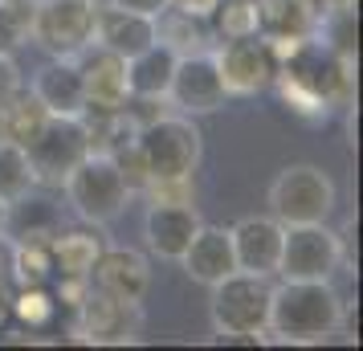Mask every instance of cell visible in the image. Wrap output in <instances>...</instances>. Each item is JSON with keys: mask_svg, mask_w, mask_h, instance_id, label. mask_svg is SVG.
I'll list each match as a JSON object with an SVG mask.
<instances>
[{"mask_svg": "<svg viewBox=\"0 0 363 351\" xmlns=\"http://www.w3.org/2000/svg\"><path fill=\"white\" fill-rule=\"evenodd\" d=\"M343 327V299L330 278H281L269 299V335L281 343H323Z\"/></svg>", "mask_w": 363, "mask_h": 351, "instance_id": "obj_1", "label": "cell"}, {"mask_svg": "<svg viewBox=\"0 0 363 351\" xmlns=\"http://www.w3.org/2000/svg\"><path fill=\"white\" fill-rule=\"evenodd\" d=\"M135 151L147 167V188L192 180L204 155V135L192 115H151L135 131Z\"/></svg>", "mask_w": 363, "mask_h": 351, "instance_id": "obj_2", "label": "cell"}, {"mask_svg": "<svg viewBox=\"0 0 363 351\" xmlns=\"http://www.w3.org/2000/svg\"><path fill=\"white\" fill-rule=\"evenodd\" d=\"M208 299V318L213 331L220 335V343H262V335H269V299L274 286L262 274L249 269H233L229 278H220Z\"/></svg>", "mask_w": 363, "mask_h": 351, "instance_id": "obj_3", "label": "cell"}, {"mask_svg": "<svg viewBox=\"0 0 363 351\" xmlns=\"http://www.w3.org/2000/svg\"><path fill=\"white\" fill-rule=\"evenodd\" d=\"M62 192H66V204L86 225H111V221L123 217V208L131 201L123 167L115 164L111 151H90L82 164L62 180Z\"/></svg>", "mask_w": 363, "mask_h": 351, "instance_id": "obj_4", "label": "cell"}, {"mask_svg": "<svg viewBox=\"0 0 363 351\" xmlns=\"http://www.w3.org/2000/svg\"><path fill=\"white\" fill-rule=\"evenodd\" d=\"M335 208H339V188L318 164H286L269 184V217H278L281 225L330 221Z\"/></svg>", "mask_w": 363, "mask_h": 351, "instance_id": "obj_5", "label": "cell"}, {"mask_svg": "<svg viewBox=\"0 0 363 351\" xmlns=\"http://www.w3.org/2000/svg\"><path fill=\"white\" fill-rule=\"evenodd\" d=\"M25 151L33 167V184L62 188V180L94 151V139L82 115H50V123L37 131V139Z\"/></svg>", "mask_w": 363, "mask_h": 351, "instance_id": "obj_6", "label": "cell"}, {"mask_svg": "<svg viewBox=\"0 0 363 351\" xmlns=\"http://www.w3.org/2000/svg\"><path fill=\"white\" fill-rule=\"evenodd\" d=\"M225 94H262L278 82L281 53L269 37H237V41H220V50L213 53Z\"/></svg>", "mask_w": 363, "mask_h": 351, "instance_id": "obj_7", "label": "cell"}, {"mask_svg": "<svg viewBox=\"0 0 363 351\" xmlns=\"http://www.w3.org/2000/svg\"><path fill=\"white\" fill-rule=\"evenodd\" d=\"M94 0H33L29 37L53 57H74L94 37Z\"/></svg>", "mask_w": 363, "mask_h": 351, "instance_id": "obj_8", "label": "cell"}, {"mask_svg": "<svg viewBox=\"0 0 363 351\" xmlns=\"http://www.w3.org/2000/svg\"><path fill=\"white\" fill-rule=\"evenodd\" d=\"M339 266H343V241L327 221L281 229V253H278L281 278H335Z\"/></svg>", "mask_w": 363, "mask_h": 351, "instance_id": "obj_9", "label": "cell"}, {"mask_svg": "<svg viewBox=\"0 0 363 351\" xmlns=\"http://www.w3.org/2000/svg\"><path fill=\"white\" fill-rule=\"evenodd\" d=\"M167 99L180 115H213L225 106V82H220V69H216V57L208 50L196 53H180L176 57V69H172V86H167Z\"/></svg>", "mask_w": 363, "mask_h": 351, "instance_id": "obj_10", "label": "cell"}, {"mask_svg": "<svg viewBox=\"0 0 363 351\" xmlns=\"http://www.w3.org/2000/svg\"><path fill=\"white\" fill-rule=\"evenodd\" d=\"M74 62L82 69L86 86V115H111L118 106H127L131 90H127V57L102 50L99 41H90L74 53Z\"/></svg>", "mask_w": 363, "mask_h": 351, "instance_id": "obj_11", "label": "cell"}, {"mask_svg": "<svg viewBox=\"0 0 363 351\" xmlns=\"http://www.w3.org/2000/svg\"><path fill=\"white\" fill-rule=\"evenodd\" d=\"M86 282L99 294H111V299L127 302V306H139L151 290V262H147V253H139V250L102 245L99 262L86 274Z\"/></svg>", "mask_w": 363, "mask_h": 351, "instance_id": "obj_12", "label": "cell"}, {"mask_svg": "<svg viewBox=\"0 0 363 351\" xmlns=\"http://www.w3.org/2000/svg\"><path fill=\"white\" fill-rule=\"evenodd\" d=\"M196 229H200V213L192 201H160V196H151L147 213H143V241H147V250L155 257L180 262V253L188 250Z\"/></svg>", "mask_w": 363, "mask_h": 351, "instance_id": "obj_13", "label": "cell"}, {"mask_svg": "<svg viewBox=\"0 0 363 351\" xmlns=\"http://www.w3.org/2000/svg\"><path fill=\"white\" fill-rule=\"evenodd\" d=\"M281 225L278 217H241L229 229L233 253H237V269L274 278L278 274V253H281Z\"/></svg>", "mask_w": 363, "mask_h": 351, "instance_id": "obj_14", "label": "cell"}, {"mask_svg": "<svg viewBox=\"0 0 363 351\" xmlns=\"http://www.w3.org/2000/svg\"><path fill=\"white\" fill-rule=\"evenodd\" d=\"M180 266H184V274L200 286H216L220 278H229L233 269H237V253H233L229 229L200 221V229L192 233L188 250L180 253Z\"/></svg>", "mask_w": 363, "mask_h": 351, "instance_id": "obj_15", "label": "cell"}, {"mask_svg": "<svg viewBox=\"0 0 363 351\" xmlns=\"http://www.w3.org/2000/svg\"><path fill=\"white\" fill-rule=\"evenodd\" d=\"M29 94L50 115H86V86L74 57H53L50 66H41L29 82Z\"/></svg>", "mask_w": 363, "mask_h": 351, "instance_id": "obj_16", "label": "cell"}, {"mask_svg": "<svg viewBox=\"0 0 363 351\" xmlns=\"http://www.w3.org/2000/svg\"><path fill=\"white\" fill-rule=\"evenodd\" d=\"M135 311L139 306H127V302L99 294V290H86V299L74 311L78 315V335L86 343H123V339H131Z\"/></svg>", "mask_w": 363, "mask_h": 351, "instance_id": "obj_17", "label": "cell"}, {"mask_svg": "<svg viewBox=\"0 0 363 351\" xmlns=\"http://www.w3.org/2000/svg\"><path fill=\"white\" fill-rule=\"evenodd\" d=\"M90 41H99L102 50L118 53V57H135L155 41V17H139V13L106 4L94 13V37Z\"/></svg>", "mask_w": 363, "mask_h": 351, "instance_id": "obj_18", "label": "cell"}, {"mask_svg": "<svg viewBox=\"0 0 363 351\" xmlns=\"http://www.w3.org/2000/svg\"><path fill=\"white\" fill-rule=\"evenodd\" d=\"M176 57H180V53L167 50L164 41H151L147 50H139L135 57H127V90H131V99L135 102L167 99Z\"/></svg>", "mask_w": 363, "mask_h": 351, "instance_id": "obj_19", "label": "cell"}, {"mask_svg": "<svg viewBox=\"0 0 363 351\" xmlns=\"http://www.w3.org/2000/svg\"><path fill=\"white\" fill-rule=\"evenodd\" d=\"M57 229H62L57 204L45 201V196H33V188L4 204V233L13 241H50Z\"/></svg>", "mask_w": 363, "mask_h": 351, "instance_id": "obj_20", "label": "cell"}, {"mask_svg": "<svg viewBox=\"0 0 363 351\" xmlns=\"http://www.w3.org/2000/svg\"><path fill=\"white\" fill-rule=\"evenodd\" d=\"M314 21L311 0H257V29L269 41H302L314 33Z\"/></svg>", "mask_w": 363, "mask_h": 351, "instance_id": "obj_21", "label": "cell"}, {"mask_svg": "<svg viewBox=\"0 0 363 351\" xmlns=\"http://www.w3.org/2000/svg\"><path fill=\"white\" fill-rule=\"evenodd\" d=\"M94 229H57L50 237L53 278H86L90 274V266L99 262V253H102V237Z\"/></svg>", "mask_w": 363, "mask_h": 351, "instance_id": "obj_22", "label": "cell"}, {"mask_svg": "<svg viewBox=\"0 0 363 351\" xmlns=\"http://www.w3.org/2000/svg\"><path fill=\"white\" fill-rule=\"evenodd\" d=\"M45 123H50V111H45L25 86L0 106V139H13V143H21V147H29Z\"/></svg>", "mask_w": 363, "mask_h": 351, "instance_id": "obj_23", "label": "cell"}, {"mask_svg": "<svg viewBox=\"0 0 363 351\" xmlns=\"http://www.w3.org/2000/svg\"><path fill=\"white\" fill-rule=\"evenodd\" d=\"M208 37H213L208 21L192 17V13H180V9H172V4L155 17V41H164L167 50H176V53H196Z\"/></svg>", "mask_w": 363, "mask_h": 351, "instance_id": "obj_24", "label": "cell"}, {"mask_svg": "<svg viewBox=\"0 0 363 351\" xmlns=\"http://www.w3.org/2000/svg\"><path fill=\"white\" fill-rule=\"evenodd\" d=\"M9 311H13V318H21L29 331H45L53 318H57V294L50 290V282L45 286H17V294H9Z\"/></svg>", "mask_w": 363, "mask_h": 351, "instance_id": "obj_25", "label": "cell"}, {"mask_svg": "<svg viewBox=\"0 0 363 351\" xmlns=\"http://www.w3.org/2000/svg\"><path fill=\"white\" fill-rule=\"evenodd\" d=\"M208 29L216 41H237V37H253L257 29V0H216L208 13Z\"/></svg>", "mask_w": 363, "mask_h": 351, "instance_id": "obj_26", "label": "cell"}, {"mask_svg": "<svg viewBox=\"0 0 363 351\" xmlns=\"http://www.w3.org/2000/svg\"><path fill=\"white\" fill-rule=\"evenodd\" d=\"M33 184V167H29V151L13 143V139H0V201H17L25 196Z\"/></svg>", "mask_w": 363, "mask_h": 351, "instance_id": "obj_27", "label": "cell"}, {"mask_svg": "<svg viewBox=\"0 0 363 351\" xmlns=\"http://www.w3.org/2000/svg\"><path fill=\"white\" fill-rule=\"evenodd\" d=\"M318 29H323V45L330 53H339V57H355L359 50V13L355 9H339V13H323V17L314 21Z\"/></svg>", "mask_w": 363, "mask_h": 351, "instance_id": "obj_28", "label": "cell"}, {"mask_svg": "<svg viewBox=\"0 0 363 351\" xmlns=\"http://www.w3.org/2000/svg\"><path fill=\"white\" fill-rule=\"evenodd\" d=\"M45 282H53L50 241H17V262H13V286H45Z\"/></svg>", "mask_w": 363, "mask_h": 351, "instance_id": "obj_29", "label": "cell"}, {"mask_svg": "<svg viewBox=\"0 0 363 351\" xmlns=\"http://www.w3.org/2000/svg\"><path fill=\"white\" fill-rule=\"evenodd\" d=\"M33 25V0H0V53H17V45H25Z\"/></svg>", "mask_w": 363, "mask_h": 351, "instance_id": "obj_30", "label": "cell"}, {"mask_svg": "<svg viewBox=\"0 0 363 351\" xmlns=\"http://www.w3.org/2000/svg\"><path fill=\"white\" fill-rule=\"evenodd\" d=\"M21 86H25V78H21V66L13 62V53H0V106L13 99Z\"/></svg>", "mask_w": 363, "mask_h": 351, "instance_id": "obj_31", "label": "cell"}, {"mask_svg": "<svg viewBox=\"0 0 363 351\" xmlns=\"http://www.w3.org/2000/svg\"><path fill=\"white\" fill-rule=\"evenodd\" d=\"M13 262H17V241L0 229V286H13Z\"/></svg>", "mask_w": 363, "mask_h": 351, "instance_id": "obj_32", "label": "cell"}, {"mask_svg": "<svg viewBox=\"0 0 363 351\" xmlns=\"http://www.w3.org/2000/svg\"><path fill=\"white\" fill-rule=\"evenodd\" d=\"M115 9H127V13H139V17H160L167 9V0H106Z\"/></svg>", "mask_w": 363, "mask_h": 351, "instance_id": "obj_33", "label": "cell"}, {"mask_svg": "<svg viewBox=\"0 0 363 351\" xmlns=\"http://www.w3.org/2000/svg\"><path fill=\"white\" fill-rule=\"evenodd\" d=\"M172 9H180V13H192V17H204L208 21V13L216 9V0H167Z\"/></svg>", "mask_w": 363, "mask_h": 351, "instance_id": "obj_34", "label": "cell"}, {"mask_svg": "<svg viewBox=\"0 0 363 351\" xmlns=\"http://www.w3.org/2000/svg\"><path fill=\"white\" fill-rule=\"evenodd\" d=\"M314 13L323 17V13H339V9H355V0H311Z\"/></svg>", "mask_w": 363, "mask_h": 351, "instance_id": "obj_35", "label": "cell"}, {"mask_svg": "<svg viewBox=\"0 0 363 351\" xmlns=\"http://www.w3.org/2000/svg\"><path fill=\"white\" fill-rule=\"evenodd\" d=\"M13 318V311H9V286H0V327Z\"/></svg>", "mask_w": 363, "mask_h": 351, "instance_id": "obj_36", "label": "cell"}, {"mask_svg": "<svg viewBox=\"0 0 363 351\" xmlns=\"http://www.w3.org/2000/svg\"><path fill=\"white\" fill-rule=\"evenodd\" d=\"M0 229H4V201H0Z\"/></svg>", "mask_w": 363, "mask_h": 351, "instance_id": "obj_37", "label": "cell"}, {"mask_svg": "<svg viewBox=\"0 0 363 351\" xmlns=\"http://www.w3.org/2000/svg\"><path fill=\"white\" fill-rule=\"evenodd\" d=\"M4 4H13V0H4Z\"/></svg>", "mask_w": 363, "mask_h": 351, "instance_id": "obj_38", "label": "cell"}, {"mask_svg": "<svg viewBox=\"0 0 363 351\" xmlns=\"http://www.w3.org/2000/svg\"><path fill=\"white\" fill-rule=\"evenodd\" d=\"M94 4H99V0H94Z\"/></svg>", "mask_w": 363, "mask_h": 351, "instance_id": "obj_39", "label": "cell"}]
</instances>
